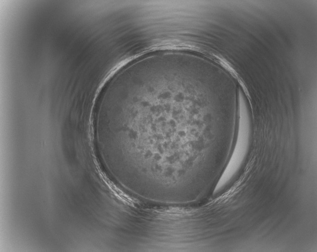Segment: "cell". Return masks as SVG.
Segmentation results:
<instances>
[{"label": "cell", "mask_w": 317, "mask_h": 252, "mask_svg": "<svg viewBox=\"0 0 317 252\" xmlns=\"http://www.w3.org/2000/svg\"><path fill=\"white\" fill-rule=\"evenodd\" d=\"M201 92L196 86L160 87L129 104L136 134L155 152L167 146L173 173L192 179L202 178L207 148L225 124L206 112Z\"/></svg>", "instance_id": "6da1fadb"}, {"label": "cell", "mask_w": 317, "mask_h": 252, "mask_svg": "<svg viewBox=\"0 0 317 252\" xmlns=\"http://www.w3.org/2000/svg\"><path fill=\"white\" fill-rule=\"evenodd\" d=\"M240 121L239 136L234 152L218 184L217 189L222 186L234 176L244 158L247 139V123L244 122V118L242 117L240 118Z\"/></svg>", "instance_id": "7a4b0ae2"}]
</instances>
